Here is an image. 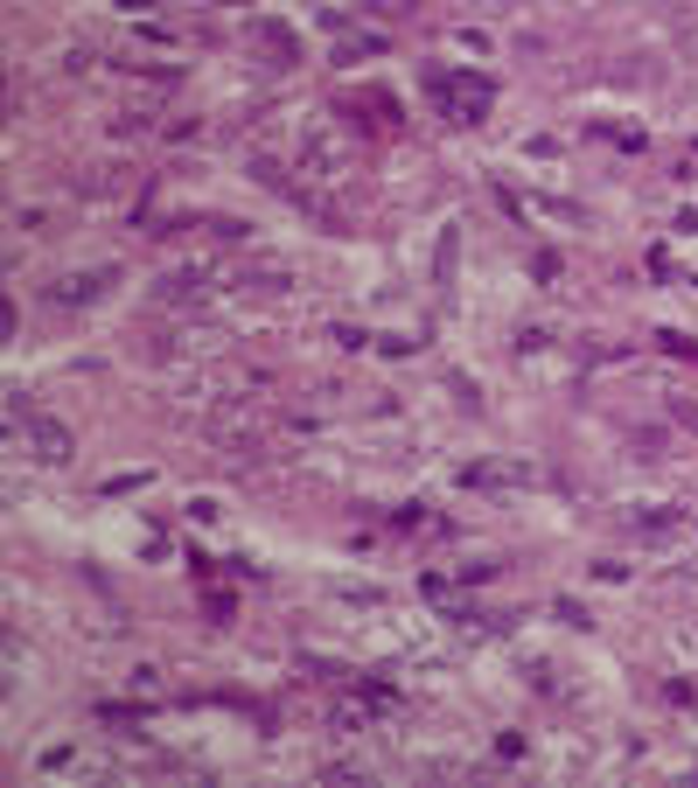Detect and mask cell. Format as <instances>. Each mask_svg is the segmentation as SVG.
<instances>
[{"label":"cell","instance_id":"obj_3","mask_svg":"<svg viewBox=\"0 0 698 788\" xmlns=\"http://www.w3.org/2000/svg\"><path fill=\"white\" fill-rule=\"evenodd\" d=\"M161 300H169V308H189V300H203V279H196V273L161 279Z\"/></svg>","mask_w":698,"mask_h":788},{"label":"cell","instance_id":"obj_1","mask_svg":"<svg viewBox=\"0 0 698 788\" xmlns=\"http://www.w3.org/2000/svg\"><path fill=\"white\" fill-rule=\"evenodd\" d=\"M14 426H22L28 454H36L42 467H63V461H71V433H63V426H57L49 412H28V405H14Z\"/></svg>","mask_w":698,"mask_h":788},{"label":"cell","instance_id":"obj_2","mask_svg":"<svg viewBox=\"0 0 698 788\" xmlns=\"http://www.w3.org/2000/svg\"><path fill=\"white\" fill-rule=\"evenodd\" d=\"M105 287H112V265H98V273H63L57 287H49V300H57V308H91Z\"/></svg>","mask_w":698,"mask_h":788}]
</instances>
